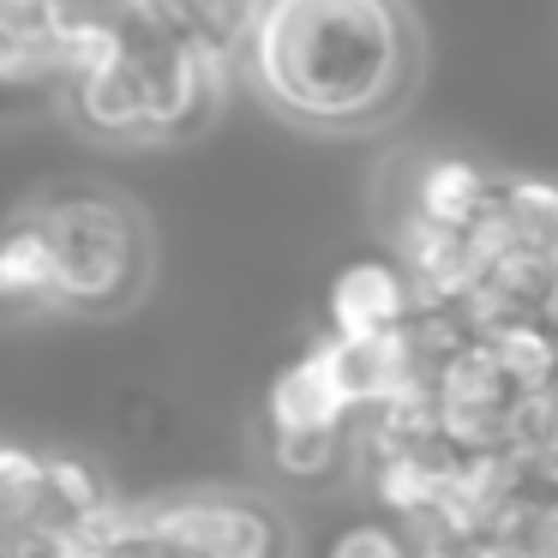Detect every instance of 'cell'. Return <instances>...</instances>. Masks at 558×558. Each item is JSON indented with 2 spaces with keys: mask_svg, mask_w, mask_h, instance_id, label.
<instances>
[{
  "mask_svg": "<svg viewBox=\"0 0 558 558\" xmlns=\"http://www.w3.org/2000/svg\"><path fill=\"white\" fill-rule=\"evenodd\" d=\"M241 31L258 97L313 133H373L421 85L409 0H253Z\"/></svg>",
  "mask_w": 558,
  "mask_h": 558,
  "instance_id": "obj_1",
  "label": "cell"
},
{
  "mask_svg": "<svg viewBox=\"0 0 558 558\" xmlns=\"http://www.w3.org/2000/svg\"><path fill=\"white\" fill-rule=\"evenodd\" d=\"M37 229L49 241L54 301L66 306H114L145 277V229L114 193H61L37 210Z\"/></svg>",
  "mask_w": 558,
  "mask_h": 558,
  "instance_id": "obj_2",
  "label": "cell"
},
{
  "mask_svg": "<svg viewBox=\"0 0 558 558\" xmlns=\"http://www.w3.org/2000/svg\"><path fill=\"white\" fill-rule=\"evenodd\" d=\"M409 318V282L402 270L361 258L330 282V325L337 337H378V330H397Z\"/></svg>",
  "mask_w": 558,
  "mask_h": 558,
  "instance_id": "obj_3",
  "label": "cell"
},
{
  "mask_svg": "<svg viewBox=\"0 0 558 558\" xmlns=\"http://www.w3.org/2000/svg\"><path fill=\"white\" fill-rule=\"evenodd\" d=\"M486 198H493V186H486V174L469 157H426L414 169V210L409 217L438 222V229H469L486 210Z\"/></svg>",
  "mask_w": 558,
  "mask_h": 558,
  "instance_id": "obj_4",
  "label": "cell"
},
{
  "mask_svg": "<svg viewBox=\"0 0 558 558\" xmlns=\"http://www.w3.org/2000/svg\"><path fill=\"white\" fill-rule=\"evenodd\" d=\"M78 121L102 138H145V97L126 49L97 73H78Z\"/></svg>",
  "mask_w": 558,
  "mask_h": 558,
  "instance_id": "obj_5",
  "label": "cell"
},
{
  "mask_svg": "<svg viewBox=\"0 0 558 558\" xmlns=\"http://www.w3.org/2000/svg\"><path fill=\"white\" fill-rule=\"evenodd\" d=\"M349 414V402H342L337 378L325 373V361L318 354H306L301 366H289V373L270 385V421H277V433H337V421Z\"/></svg>",
  "mask_w": 558,
  "mask_h": 558,
  "instance_id": "obj_6",
  "label": "cell"
},
{
  "mask_svg": "<svg viewBox=\"0 0 558 558\" xmlns=\"http://www.w3.org/2000/svg\"><path fill=\"white\" fill-rule=\"evenodd\" d=\"M54 301V265L37 217L0 229V306H43Z\"/></svg>",
  "mask_w": 558,
  "mask_h": 558,
  "instance_id": "obj_7",
  "label": "cell"
},
{
  "mask_svg": "<svg viewBox=\"0 0 558 558\" xmlns=\"http://www.w3.org/2000/svg\"><path fill=\"white\" fill-rule=\"evenodd\" d=\"M145 13L150 31L169 37H205V43H229V31L246 19V0H133Z\"/></svg>",
  "mask_w": 558,
  "mask_h": 558,
  "instance_id": "obj_8",
  "label": "cell"
},
{
  "mask_svg": "<svg viewBox=\"0 0 558 558\" xmlns=\"http://www.w3.org/2000/svg\"><path fill=\"white\" fill-rule=\"evenodd\" d=\"M486 354H493V366L510 385H546V373H553V349H546V337L534 325H505Z\"/></svg>",
  "mask_w": 558,
  "mask_h": 558,
  "instance_id": "obj_9",
  "label": "cell"
},
{
  "mask_svg": "<svg viewBox=\"0 0 558 558\" xmlns=\"http://www.w3.org/2000/svg\"><path fill=\"white\" fill-rule=\"evenodd\" d=\"M277 462L289 474H318L330 462V433H277Z\"/></svg>",
  "mask_w": 558,
  "mask_h": 558,
  "instance_id": "obj_10",
  "label": "cell"
},
{
  "mask_svg": "<svg viewBox=\"0 0 558 558\" xmlns=\"http://www.w3.org/2000/svg\"><path fill=\"white\" fill-rule=\"evenodd\" d=\"M43 481V469L25 457V450H0V498H19Z\"/></svg>",
  "mask_w": 558,
  "mask_h": 558,
  "instance_id": "obj_11",
  "label": "cell"
},
{
  "mask_svg": "<svg viewBox=\"0 0 558 558\" xmlns=\"http://www.w3.org/2000/svg\"><path fill=\"white\" fill-rule=\"evenodd\" d=\"M337 558H397V546H390V534L361 529V534H349V541L337 546Z\"/></svg>",
  "mask_w": 558,
  "mask_h": 558,
  "instance_id": "obj_12",
  "label": "cell"
}]
</instances>
